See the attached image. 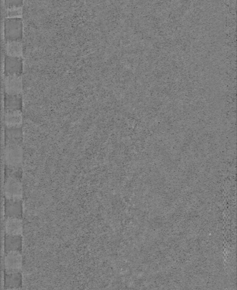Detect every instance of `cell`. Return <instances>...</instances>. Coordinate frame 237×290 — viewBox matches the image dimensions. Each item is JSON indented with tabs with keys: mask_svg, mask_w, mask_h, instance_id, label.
Masks as SVG:
<instances>
[{
	"mask_svg": "<svg viewBox=\"0 0 237 290\" xmlns=\"http://www.w3.org/2000/svg\"><path fill=\"white\" fill-rule=\"evenodd\" d=\"M22 142L7 141L4 151L6 165L9 170H19L24 161V149Z\"/></svg>",
	"mask_w": 237,
	"mask_h": 290,
	"instance_id": "cell-1",
	"label": "cell"
},
{
	"mask_svg": "<svg viewBox=\"0 0 237 290\" xmlns=\"http://www.w3.org/2000/svg\"><path fill=\"white\" fill-rule=\"evenodd\" d=\"M4 194L6 200L22 201L23 197L22 182L16 175H9L4 185Z\"/></svg>",
	"mask_w": 237,
	"mask_h": 290,
	"instance_id": "cell-2",
	"label": "cell"
},
{
	"mask_svg": "<svg viewBox=\"0 0 237 290\" xmlns=\"http://www.w3.org/2000/svg\"><path fill=\"white\" fill-rule=\"evenodd\" d=\"M23 37V20L21 17H9L4 21V37L7 42L21 41Z\"/></svg>",
	"mask_w": 237,
	"mask_h": 290,
	"instance_id": "cell-3",
	"label": "cell"
},
{
	"mask_svg": "<svg viewBox=\"0 0 237 290\" xmlns=\"http://www.w3.org/2000/svg\"><path fill=\"white\" fill-rule=\"evenodd\" d=\"M5 269L7 274L18 273L22 268L23 258L20 251H11L5 258Z\"/></svg>",
	"mask_w": 237,
	"mask_h": 290,
	"instance_id": "cell-4",
	"label": "cell"
},
{
	"mask_svg": "<svg viewBox=\"0 0 237 290\" xmlns=\"http://www.w3.org/2000/svg\"><path fill=\"white\" fill-rule=\"evenodd\" d=\"M23 72L22 57L6 55L4 61V74L6 75H20Z\"/></svg>",
	"mask_w": 237,
	"mask_h": 290,
	"instance_id": "cell-5",
	"label": "cell"
},
{
	"mask_svg": "<svg viewBox=\"0 0 237 290\" xmlns=\"http://www.w3.org/2000/svg\"><path fill=\"white\" fill-rule=\"evenodd\" d=\"M4 84L6 93L12 95L21 94L22 90L21 75H6Z\"/></svg>",
	"mask_w": 237,
	"mask_h": 290,
	"instance_id": "cell-6",
	"label": "cell"
},
{
	"mask_svg": "<svg viewBox=\"0 0 237 290\" xmlns=\"http://www.w3.org/2000/svg\"><path fill=\"white\" fill-rule=\"evenodd\" d=\"M5 229L7 235L21 236L23 231V222L21 218L6 217Z\"/></svg>",
	"mask_w": 237,
	"mask_h": 290,
	"instance_id": "cell-7",
	"label": "cell"
},
{
	"mask_svg": "<svg viewBox=\"0 0 237 290\" xmlns=\"http://www.w3.org/2000/svg\"><path fill=\"white\" fill-rule=\"evenodd\" d=\"M6 128L22 127L23 117L21 111H8L5 114Z\"/></svg>",
	"mask_w": 237,
	"mask_h": 290,
	"instance_id": "cell-8",
	"label": "cell"
},
{
	"mask_svg": "<svg viewBox=\"0 0 237 290\" xmlns=\"http://www.w3.org/2000/svg\"><path fill=\"white\" fill-rule=\"evenodd\" d=\"M4 105L6 111H21L22 109V95H12L5 93Z\"/></svg>",
	"mask_w": 237,
	"mask_h": 290,
	"instance_id": "cell-9",
	"label": "cell"
},
{
	"mask_svg": "<svg viewBox=\"0 0 237 290\" xmlns=\"http://www.w3.org/2000/svg\"><path fill=\"white\" fill-rule=\"evenodd\" d=\"M22 214V201L6 200V217L21 218Z\"/></svg>",
	"mask_w": 237,
	"mask_h": 290,
	"instance_id": "cell-10",
	"label": "cell"
},
{
	"mask_svg": "<svg viewBox=\"0 0 237 290\" xmlns=\"http://www.w3.org/2000/svg\"><path fill=\"white\" fill-rule=\"evenodd\" d=\"M22 246L21 236H9L6 235V250L9 252L11 251L20 250Z\"/></svg>",
	"mask_w": 237,
	"mask_h": 290,
	"instance_id": "cell-11",
	"label": "cell"
},
{
	"mask_svg": "<svg viewBox=\"0 0 237 290\" xmlns=\"http://www.w3.org/2000/svg\"><path fill=\"white\" fill-rule=\"evenodd\" d=\"M7 55L21 57L23 54V45L21 41H8L6 45Z\"/></svg>",
	"mask_w": 237,
	"mask_h": 290,
	"instance_id": "cell-12",
	"label": "cell"
},
{
	"mask_svg": "<svg viewBox=\"0 0 237 290\" xmlns=\"http://www.w3.org/2000/svg\"><path fill=\"white\" fill-rule=\"evenodd\" d=\"M6 134L7 141L22 142L23 139V129L20 128H6Z\"/></svg>",
	"mask_w": 237,
	"mask_h": 290,
	"instance_id": "cell-13",
	"label": "cell"
},
{
	"mask_svg": "<svg viewBox=\"0 0 237 290\" xmlns=\"http://www.w3.org/2000/svg\"><path fill=\"white\" fill-rule=\"evenodd\" d=\"M21 281V275L19 273L7 274L6 285L8 288H18Z\"/></svg>",
	"mask_w": 237,
	"mask_h": 290,
	"instance_id": "cell-14",
	"label": "cell"
},
{
	"mask_svg": "<svg viewBox=\"0 0 237 290\" xmlns=\"http://www.w3.org/2000/svg\"><path fill=\"white\" fill-rule=\"evenodd\" d=\"M22 9L21 7H13L8 10V16L10 17H16L21 15Z\"/></svg>",
	"mask_w": 237,
	"mask_h": 290,
	"instance_id": "cell-15",
	"label": "cell"
},
{
	"mask_svg": "<svg viewBox=\"0 0 237 290\" xmlns=\"http://www.w3.org/2000/svg\"><path fill=\"white\" fill-rule=\"evenodd\" d=\"M6 4L7 7L9 8L13 7H21L23 4L22 0H7Z\"/></svg>",
	"mask_w": 237,
	"mask_h": 290,
	"instance_id": "cell-16",
	"label": "cell"
},
{
	"mask_svg": "<svg viewBox=\"0 0 237 290\" xmlns=\"http://www.w3.org/2000/svg\"><path fill=\"white\" fill-rule=\"evenodd\" d=\"M6 290H21L19 288H8Z\"/></svg>",
	"mask_w": 237,
	"mask_h": 290,
	"instance_id": "cell-17",
	"label": "cell"
}]
</instances>
